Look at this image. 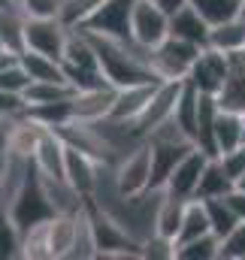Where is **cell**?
<instances>
[{"instance_id": "obj_1", "label": "cell", "mask_w": 245, "mask_h": 260, "mask_svg": "<svg viewBox=\"0 0 245 260\" xmlns=\"http://www.w3.org/2000/svg\"><path fill=\"white\" fill-rule=\"evenodd\" d=\"M112 188L124 200H136V197L148 194L155 188V164H151V148L148 142L133 145L130 151H124L112 167Z\"/></svg>"}, {"instance_id": "obj_2", "label": "cell", "mask_w": 245, "mask_h": 260, "mask_svg": "<svg viewBox=\"0 0 245 260\" xmlns=\"http://www.w3.org/2000/svg\"><path fill=\"white\" fill-rule=\"evenodd\" d=\"M3 209L9 212V218L18 224L21 233L30 230L34 224H43V221H49V218L58 215L55 206H52V200H49V191H46L43 179H40V173H37V167L27 173V179L18 188V194L12 197L9 206H3Z\"/></svg>"}, {"instance_id": "obj_3", "label": "cell", "mask_w": 245, "mask_h": 260, "mask_svg": "<svg viewBox=\"0 0 245 260\" xmlns=\"http://www.w3.org/2000/svg\"><path fill=\"white\" fill-rule=\"evenodd\" d=\"M133 6L136 0H100L91 9V15L79 24V30L112 40H133Z\"/></svg>"}, {"instance_id": "obj_4", "label": "cell", "mask_w": 245, "mask_h": 260, "mask_svg": "<svg viewBox=\"0 0 245 260\" xmlns=\"http://www.w3.org/2000/svg\"><path fill=\"white\" fill-rule=\"evenodd\" d=\"M185 88V79H167V82H158V88H155V94H151V100H148V106L142 109V115L130 124V133L139 139V142H145L155 130L161 127V124H167L170 118H173V112H176V103H179V94H182Z\"/></svg>"}, {"instance_id": "obj_5", "label": "cell", "mask_w": 245, "mask_h": 260, "mask_svg": "<svg viewBox=\"0 0 245 260\" xmlns=\"http://www.w3.org/2000/svg\"><path fill=\"white\" fill-rule=\"evenodd\" d=\"M200 52L203 49L194 46V43H185L179 37H167L161 46L151 49L148 61H151V70H155V76L161 82H167V79H179L182 82V79H188V73H191V67H194Z\"/></svg>"}, {"instance_id": "obj_6", "label": "cell", "mask_w": 245, "mask_h": 260, "mask_svg": "<svg viewBox=\"0 0 245 260\" xmlns=\"http://www.w3.org/2000/svg\"><path fill=\"white\" fill-rule=\"evenodd\" d=\"M188 82L200 91V94H209V97H221L227 91V82H230V55L206 46L197 61L188 73Z\"/></svg>"}, {"instance_id": "obj_7", "label": "cell", "mask_w": 245, "mask_h": 260, "mask_svg": "<svg viewBox=\"0 0 245 260\" xmlns=\"http://www.w3.org/2000/svg\"><path fill=\"white\" fill-rule=\"evenodd\" d=\"M67 37H70V27L61 18H30L27 15V21H24V49L43 52L49 58L64 61Z\"/></svg>"}, {"instance_id": "obj_8", "label": "cell", "mask_w": 245, "mask_h": 260, "mask_svg": "<svg viewBox=\"0 0 245 260\" xmlns=\"http://www.w3.org/2000/svg\"><path fill=\"white\" fill-rule=\"evenodd\" d=\"M170 37V15L155 0H136L133 6V40L142 49H155Z\"/></svg>"}, {"instance_id": "obj_9", "label": "cell", "mask_w": 245, "mask_h": 260, "mask_svg": "<svg viewBox=\"0 0 245 260\" xmlns=\"http://www.w3.org/2000/svg\"><path fill=\"white\" fill-rule=\"evenodd\" d=\"M209 157H212V154H206L200 145H197V148H191L182 160L173 167V173L167 176V182H164L161 188H164V191H170V194H176V197H182V200L197 197V185H200V176H203V170H206Z\"/></svg>"}, {"instance_id": "obj_10", "label": "cell", "mask_w": 245, "mask_h": 260, "mask_svg": "<svg viewBox=\"0 0 245 260\" xmlns=\"http://www.w3.org/2000/svg\"><path fill=\"white\" fill-rule=\"evenodd\" d=\"M155 88H158V82H142V85H127V88H118V91H115L112 112H109V118H106V121H115V124L130 127V124L142 115V109L148 106V100H151Z\"/></svg>"}, {"instance_id": "obj_11", "label": "cell", "mask_w": 245, "mask_h": 260, "mask_svg": "<svg viewBox=\"0 0 245 260\" xmlns=\"http://www.w3.org/2000/svg\"><path fill=\"white\" fill-rule=\"evenodd\" d=\"M239 145H245V109L221 103L215 115V157Z\"/></svg>"}, {"instance_id": "obj_12", "label": "cell", "mask_w": 245, "mask_h": 260, "mask_svg": "<svg viewBox=\"0 0 245 260\" xmlns=\"http://www.w3.org/2000/svg\"><path fill=\"white\" fill-rule=\"evenodd\" d=\"M209 34H212V24L194 9V3H188L176 15H170V37H179L185 43H194V46L206 49L209 46Z\"/></svg>"}, {"instance_id": "obj_13", "label": "cell", "mask_w": 245, "mask_h": 260, "mask_svg": "<svg viewBox=\"0 0 245 260\" xmlns=\"http://www.w3.org/2000/svg\"><path fill=\"white\" fill-rule=\"evenodd\" d=\"M185 206H188V200L161 188V203H158V215H155V233L176 239L179 227H182V218H185Z\"/></svg>"}, {"instance_id": "obj_14", "label": "cell", "mask_w": 245, "mask_h": 260, "mask_svg": "<svg viewBox=\"0 0 245 260\" xmlns=\"http://www.w3.org/2000/svg\"><path fill=\"white\" fill-rule=\"evenodd\" d=\"M76 230H79V212L67 215L58 212L55 218H49V245H52V257H70L73 245H76Z\"/></svg>"}, {"instance_id": "obj_15", "label": "cell", "mask_w": 245, "mask_h": 260, "mask_svg": "<svg viewBox=\"0 0 245 260\" xmlns=\"http://www.w3.org/2000/svg\"><path fill=\"white\" fill-rule=\"evenodd\" d=\"M206 233H212V221H209L206 200L191 197L188 206H185V218H182V227H179V236H176V245L191 242V239H197V236H206Z\"/></svg>"}, {"instance_id": "obj_16", "label": "cell", "mask_w": 245, "mask_h": 260, "mask_svg": "<svg viewBox=\"0 0 245 260\" xmlns=\"http://www.w3.org/2000/svg\"><path fill=\"white\" fill-rule=\"evenodd\" d=\"M209 46L224 52V55H239L245 52V18L236 15L224 24H215L212 34H209Z\"/></svg>"}, {"instance_id": "obj_17", "label": "cell", "mask_w": 245, "mask_h": 260, "mask_svg": "<svg viewBox=\"0 0 245 260\" xmlns=\"http://www.w3.org/2000/svg\"><path fill=\"white\" fill-rule=\"evenodd\" d=\"M18 58H21V64L27 67L34 82H67L64 61H58V58H49L43 52H34V49H24Z\"/></svg>"}, {"instance_id": "obj_18", "label": "cell", "mask_w": 245, "mask_h": 260, "mask_svg": "<svg viewBox=\"0 0 245 260\" xmlns=\"http://www.w3.org/2000/svg\"><path fill=\"white\" fill-rule=\"evenodd\" d=\"M230 191H233V179L224 173L218 157H209V164L200 176V185H197V197L200 200H215V197H227Z\"/></svg>"}, {"instance_id": "obj_19", "label": "cell", "mask_w": 245, "mask_h": 260, "mask_svg": "<svg viewBox=\"0 0 245 260\" xmlns=\"http://www.w3.org/2000/svg\"><path fill=\"white\" fill-rule=\"evenodd\" d=\"M24 97H27V109H37V106H49V103L76 97V88L70 82H30Z\"/></svg>"}, {"instance_id": "obj_20", "label": "cell", "mask_w": 245, "mask_h": 260, "mask_svg": "<svg viewBox=\"0 0 245 260\" xmlns=\"http://www.w3.org/2000/svg\"><path fill=\"white\" fill-rule=\"evenodd\" d=\"M176 260H221V236L206 233V236L176 245Z\"/></svg>"}, {"instance_id": "obj_21", "label": "cell", "mask_w": 245, "mask_h": 260, "mask_svg": "<svg viewBox=\"0 0 245 260\" xmlns=\"http://www.w3.org/2000/svg\"><path fill=\"white\" fill-rule=\"evenodd\" d=\"M194 9L215 27V24H224L236 15H242V0H191Z\"/></svg>"}, {"instance_id": "obj_22", "label": "cell", "mask_w": 245, "mask_h": 260, "mask_svg": "<svg viewBox=\"0 0 245 260\" xmlns=\"http://www.w3.org/2000/svg\"><path fill=\"white\" fill-rule=\"evenodd\" d=\"M21 257V230L9 218V212L0 206V260Z\"/></svg>"}, {"instance_id": "obj_23", "label": "cell", "mask_w": 245, "mask_h": 260, "mask_svg": "<svg viewBox=\"0 0 245 260\" xmlns=\"http://www.w3.org/2000/svg\"><path fill=\"white\" fill-rule=\"evenodd\" d=\"M206 209H209V221H212V233H218L221 239L239 224V218L233 215V209L227 206L224 197H215V200H206Z\"/></svg>"}, {"instance_id": "obj_24", "label": "cell", "mask_w": 245, "mask_h": 260, "mask_svg": "<svg viewBox=\"0 0 245 260\" xmlns=\"http://www.w3.org/2000/svg\"><path fill=\"white\" fill-rule=\"evenodd\" d=\"M30 73H27V67L21 64V58L18 61H12V64H6L0 70V88H6V91H18V94H24L27 88H30Z\"/></svg>"}, {"instance_id": "obj_25", "label": "cell", "mask_w": 245, "mask_h": 260, "mask_svg": "<svg viewBox=\"0 0 245 260\" xmlns=\"http://www.w3.org/2000/svg\"><path fill=\"white\" fill-rule=\"evenodd\" d=\"M27 97L18 91H6L0 88V121H15L21 115H27Z\"/></svg>"}, {"instance_id": "obj_26", "label": "cell", "mask_w": 245, "mask_h": 260, "mask_svg": "<svg viewBox=\"0 0 245 260\" xmlns=\"http://www.w3.org/2000/svg\"><path fill=\"white\" fill-rule=\"evenodd\" d=\"M142 257L148 260H176V239L170 236H161V233H151L145 242H142Z\"/></svg>"}, {"instance_id": "obj_27", "label": "cell", "mask_w": 245, "mask_h": 260, "mask_svg": "<svg viewBox=\"0 0 245 260\" xmlns=\"http://www.w3.org/2000/svg\"><path fill=\"white\" fill-rule=\"evenodd\" d=\"M221 260H245V221L221 239Z\"/></svg>"}, {"instance_id": "obj_28", "label": "cell", "mask_w": 245, "mask_h": 260, "mask_svg": "<svg viewBox=\"0 0 245 260\" xmlns=\"http://www.w3.org/2000/svg\"><path fill=\"white\" fill-rule=\"evenodd\" d=\"M18 6L30 18H61L64 0H18Z\"/></svg>"}, {"instance_id": "obj_29", "label": "cell", "mask_w": 245, "mask_h": 260, "mask_svg": "<svg viewBox=\"0 0 245 260\" xmlns=\"http://www.w3.org/2000/svg\"><path fill=\"white\" fill-rule=\"evenodd\" d=\"M218 160H221L224 173H227V176L233 179V185H236V179L245 173V145L233 148V151H227V154H218Z\"/></svg>"}, {"instance_id": "obj_30", "label": "cell", "mask_w": 245, "mask_h": 260, "mask_svg": "<svg viewBox=\"0 0 245 260\" xmlns=\"http://www.w3.org/2000/svg\"><path fill=\"white\" fill-rule=\"evenodd\" d=\"M227 200V206L233 209V215L239 218V221H245V191H239V188H233L230 194L224 197Z\"/></svg>"}, {"instance_id": "obj_31", "label": "cell", "mask_w": 245, "mask_h": 260, "mask_svg": "<svg viewBox=\"0 0 245 260\" xmlns=\"http://www.w3.org/2000/svg\"><path fill=\"white\" fill-rule=\"evenodd\" d=\"M155 3H158V6H161L167 15H176V12H179V9H185L191 0H155Z\"/></svg>"}, {"instance_id": "obj_32", "label": "cell", "mask_w": 245, "mask_h": 260, "mask_svg": "<svg viewBox=\"0 0 245 260\" xmlns=\"http://www.w3.org/2000/svg\"><path fill=\"white\" fill-rule=\"evenodd\" d=\"M12 61H18V52H12V49H0V70L6 64H12Z\"/></svg>"}, {"instance_id": "obj_33", "label": "cell", "mask_w": 245, "mask_h": 260, "mask_svg": "<svg viewBox=\"0 0 245 260\" xmlns=\"http://www.w3.org/2000/svg\"><path fill=\"white\" fill-rule=\"evenodd\" d=\"M233 188H239V191H245V173L239 176V179H236V185H233Z\"/></svg>"}, {"instance_id": "obj_34", "label": "cell", "mask_w": 245, "mask_h": 260, "mask_svg": "<svg viewBox=\"0 0 245 260\" xmlns=\"http://www.w3.org/2000/svg\"><path fill=\"white\" fill-rule=\"evenodd\" d=\"M0 49H6V40H3V24H0Z\"/></svg>"}]
</instances>
